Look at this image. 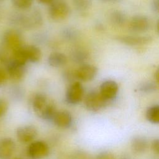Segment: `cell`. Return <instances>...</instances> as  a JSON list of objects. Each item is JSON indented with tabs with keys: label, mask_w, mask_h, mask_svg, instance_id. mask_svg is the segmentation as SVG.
Segmentation results:
<instances>
[{
	"label": "cell",
	"mask_w": 159,
	"mask_h": 159,
	"mask_svg": "<svg viewBox=\"0 0 159 159\" xmlns=\"http://www.w3.org/2000/svg\"><path fill=\"white\" fill-rule=\"evenodd\" d=\"M32 107L37 116L46 120H52L57 111L54 102L43 94H37L34 96Z\"/></svg>",
	"instance_id": "obj_1"
},
{
	"label": "cell",
	"mask_w": 159,
	"mask_h": 159,
	"mask_svg": "<svg viewBox=\"0 0 159 159\" xmlns=\"http://www.w3.org/2000/svg\"><path fill=\"white\" fill-rule=\"evenodd\" d=\"M2 43L6 50L11 51V52L24 45L21 34L14 29H7L3 33Z\"/></svg>",
	"instance_id": "obj_2"
},
{
	"label": "cell",
	"mask_w": 159,
	"mask_h": 159,
	"mask_svg": "<svg viewBox=\"0 0 159 159\" xmlns=\"http://www.w3.org/2000/svg\"><path fill=\"white\" fill-rule=\"evenodd\" d=\"M48 12L50 17L57 21L66 18L70 13L68 5L62 0H53L50 4Z\"/></svg>",
	"instance_id": "obj_3"
},
{
	"label": "cell",
	"mask_w": 159,
	"mask_h": 159,
	"mask_svg": "<svg viewBox=\"0 0 159 159\" xmlns=\"http://www.w3.org/2000/svg\"><path fill=\"white\" fill-rule=\"evenodd\" d=\"M108 101L106 100L99 92L92 91L84 98L85 107L90 111H98L104 107Z\"/></svg>",
	"instance_id": "obj_4"
},
{
	"label": "cell",
	"mask_w": 159,
	"mask_h": 159,
	"mask_svg": "<svg viewBox=\"0 0 159 159\" xmlns=\"http://www.w3.org/2000/svg\"><path fill=\"white\" fill-rule=\"evenodd\" d=\"M49 153L48 145L42 141L31 143L27 149L29 157L32 159H42L46 157Z\"/></svg>",
	"instance_id": "obj_5"
},
{
	"label": "cell",
	"mask_w": 159,
	"mask_h": 159,
	"mask_svg": "<svg viewBox=\"0 0 159 159\" xmlns=\"http://www.w3.org/2000/svg\"><path fill=\"white\" fill-rule=\"evenodd\" d=\"M83 95L84 89L82 84L79 81H76L68 87L66 94V99L68 103L75 104L82 100Z\"/></svg>",
	"instance_id": "obj_6"
},
{
	"label": "cell",
	"mask_w": 159,
	"mask_h": 159,
	"mask_svg": "<svg viewBox=\"0 0 159 159\" xmlns=\"http://www.w3.org/2000/svg\"><path fill=\"white\" fill-rule=\"evenodd\" d=\"M8 78L15 82L20 81L25 74V65H19L11 60L6 64V69Z\"/></svg>",
	"instance_id": "obj_7"
},
{
	"label": "cell",
	"mask_w": 159,
	"mask_h": 159,
	"mask_svg": "<svg viewBox=\"0 0 159 159\" xmlns=\"http://www.w3.org/2000/svg\"><path fill=\"white\" fill-rule=\"evenodd\" d=\"M18 140L24 143L31 142L37 135L36 127L32 125H24L19 127L16 131Z\"/></svg>",
	"instance_id": "obj_8"
},
{
	"label": "cell",
	"mask_w": 159,
	"mask_h": 159,
	"mask_svg": "<svg viewBox=\"0 0 159 159\" xmlns=\"http://www.w3.org/2000/svg\"><path fill=\"white\" fill-rule=\"evenodd\" d=\"M119 89L117 83L113 80L104 81L100 86L99 93L107 101L112 99L116 96Z\"/></svg>",
	"instance_id": "obj_9"
},
{
	"label": "cell",
	"mask_w": 159,
	"mask_h": 159,
	"mask_svg": "<svg viewBox=\"0 0 159 159\" xmlns=\"http://www.w3.org/2000/svg\"><path fill=\"white\" fill-rule=\"evenodd\" d=\"M98 73V68L96 66L86 64L81 66L75 72V76L81 81H89L93 80Z\"/></svg>",
	"instance_id": "obj_10"
},
{
	"label": "cell",
	"mask_w": 159,
	"mask_h": 159,
	"mask_svg": "<svg viewBox=\"0 0 159 159\" xmlns=\"http://www.w3.org/2000/svg\"><path fill=\"white\" fill-rule=\"evenodd\" d=\"M150 21L143 16H135L129 22V28L134 32H143L149 28Z\"/></svg>",
	"instance_id": "obj_11"
},
{
	"label": "cell",
	"mask_w": 159,
	"mask_h": 159,
	"mask_svg": "<svg viewBox=\"0 0 159 159\" xmlns=\"http://www.w3.org/2000/svg\"><path fill=\"white\" fill-rule=\"evenodd\" d=\"M52 120L57 126L67 128L71 124L72 117L70 113L66 111H57Z\"/></svg>",
	"instance_id": "obj_12"
},
{
	"label": "cell",
	"mask_w": 159,
	"mask_h": 159,
	"mask_svg": "<svg viewBox=\"0 0 159 159\" xmlns=\"http://www.w3.org/2000/svg\"><path fill=\"white\" fill-rule=\"evenodd\" d=\"M15 143L9 138L0 139V158L8 159L13 154L15 150Z\"/></svg>",
	"instance_id": "obj_13"
},
{
	"label": "cell",
	"mask_w": 159,
	"mask_h": 159,
	"mask_svg": "<svg viewBox=\"0 0 159 159\" xmlns=\"http://www.w3.org/2000/svg\"><path fill=\"white\" fill-rule=\"evenodd\" d=\"M119 41L130 46H140L149 43L152 39L150 37L139 36H120L118 37Z\"/></svg>",
	"instance_id": "obj_14"
},
{
	"label": "cell",
	"mask_w": 159,
	"mask_h": 159,
	"mask_svg": "<svg viewBox=\"0 0 159 159\" xmlns=\"http://www.w3.org/2000/svg\"><path fill=\"white\" fill-rule=\"evenodd\" d=\"M20 24L26 28L38 26L42 22L40 14L39 12L33 11L30 14L25 15L20 18Z\"/></svg>",
	"instance_id": "obj_15"
},
{
	"label": "cell",
	"mask_w": 159,
	"mask_h": 159,
	"mask_svg": "<svg viewBox=\"0 0 159 159\" xmlns=\"http://www.w3.org/2000/svg\"><path fill=\"white\" fill-rule=\"evenodd\" d=\"M24 49L28 61L32 63H37L40 60L42 52L39 47L34 45H24Z\"/></svg>",
	"instance_id": "obj_16"
},
{
	"label": "cell",
	"mask_w": 159,
	"mask_h": 159,
	"mask_svg": "<svg viewBox=\"0 0 159 159\" xmlns=\"http://www.w3.org/2000/svg\"><path fill=\"white\" fill-rule=\"evenodd\" d=\"M148 147V142L143 137L137 136L134 137L131 142L132 150L137 154L145 152Z\"/></svg>",
	"instance_id": "obj_17"
},
{
	"label": "cell",
	"mask_w": 159,
	"mask_h": 159,
	"mask_svg": "<svg viewBox=\"0 0 159 159\" xmlns=\"http://www.w3.org/2000/svg\"><path fill=\"white\" fill-rule=\"evenodd\" d=\"M67 62L66 56L60 52H54L51 53L48 58V64L53 67H61Z\"/></svg>",
	"instance_id": "obj_18"
},
{
	"label": "cell",
	"mask_w": 159,
	"mask_h": 159,
	"mask_svg": "<svg viewBox=\"0 0 159 159\" xmlns=\"http://www.w3.org/2000/svg\"><path fill=\"white\" fill-rule=\"evenodd\" d=\"M9 60L19 65H25L28 60L24 49V45L22 47L16 49L11 52V55L10 56Z\"/></svg>",
	"instance_id": "obj_19"
},
{
	"label": "cell",
	"mask_w": 159,
	"mask_h": 159,
	"mask_svg": "<svg viewBox=\"0 0 159 159\" xmlns=\"http://www.w3.org/2000/svg\"><path fill=\"white\" fill-rule=\"evenodd\" d=\"M147 119L152 124L159 123V106L155 105L150 107L146 112Z\"/></svg>",
	"instance_id": "obj_20"
},
{
	"label": "cell",
	"mask_w": 159,
	"mask_h": 159,
	"mask_svg": "<svg viewBox=\"0 0 159 159\" xmlns=\"http://www.w3.org/2000/svg\"><path fill=\"white\" fill-rule=\"evenodd\" d=\"M11 2L16 8L26 10L32 6L33 0H11Z\"/></svg>",
	"instance_id": "obj_21"
},
{
	"label": "cell",
	"mask_w": 159,
	"mask_h": 159,
	"mask_svg": "<svg viewBox=\"0 0 159 159\" xmlns=\"http://www.w3.org/2000/svg\"><path fill=\"white\" fill-rule=\"evenodd\" d=\"M73 4L80 11L88 9L92 4L91 0H73Z\"/></svg>",
	"instance_id": "obj_22"
},
{
	"label": "cell",
	"mask_w": 159,
	"mask_h": 159,
	"mask_svg": "<svg viewBox=\"0 0 159 159\" xmlns=\"http://www.w3.org/2000/svg\"><path fill=\"white\" fill-rule=\"evenodd\" d=\"M112 22L117 25L123 24L125 20V16L119 11H114L112 12L111 16Z\"/></svg>",
	"instance_id": "obj_23"
},
{
	"label": "cell",
	"mask_w": 159,
	"mask_h": 159,
	"mask_svg": "<svg viewBox=\"0 0 159 159\" xmlns=\"http://www.w3.org/2000/svg\"><path fill=\"white\" fill-rule=\"evenodd\" d=\"M139 89L144 93H150L156 89V85L152 82H145L141 84Z\"/></svg>",
	"instance_id": "obj_24"
},
{
	"label": "cell",
	"mask_w": 159,
	"mask_h": 159,
	"mask_svg": "<svg viewBox=\"0 0 159 159\" xmlns=\"http://www.w3.org/2000/svg\"><path fill=\"white\" fill-rule=\"evenodd\" d=\"M6 50H7L5 48L0 49V67L4 65H6L7 62L9 61L10 57L8 55Z\"/></svg>",
	"instance_id": "obj_25"
},
{
	"label": "cell",
	"mask_w": 159,
	"mask_h": 159,
	"mask_svg": "<svg viewBox=\"0 0 159 159\" xmlns=\"http://www.w3.org/2000/svg\"><path fill=\"white\" fill-rule=\"evenodd\" d=\"M7 79L8 76L6 70L0 67V87L6 83Z\"/></svg>",
	"instance_id": "obj_26"
},
{
	"label": "cell",
	"mask_w": 159,
	"mask_h": 159,
	"mask_svg": "<svg viewBox=\"0 0 159 159\" xmlns=\"http://www.w3.org/2000/svg\"><path fill=\"white\" fill-rule=\"evenodd\" d=\"M8 109L7 102L2 98H0V117L3 116Z\"/></svg>",
	"instance_id": "obj_27"
},
{
	"label": "cell",
	"mask_w": 159,
	"mask_h": 159,
	"mask_svg": "<svg viewBox=\"0 0 159 159\" xmlns=\"http://www.w3.org/2000/svg\"><path fill=\"white\" fill-rule=\"evenodd\" d=\"M96 159H116L114 155L111 153L107 152H104L99 153L98 156Z\"/></svg>",
	"instance_id": "obj_28"
},
{
	"label": "cell",
	"mask_w": 159,
	"mask_h": 159,
	"mask_svg": "<svg viewBox=\"0 0 159 159\" xmlns=\"http://www.w3.org/2000/svg\"><path fill=\"white\" fill-rule=\"evenodd\" d=\"M152 149L156 153H159V140L158 139H155L154 140H153V142H152Z\"/></svg>",
	"instance_id": "obj_29"
},
{
	"label": "cell",
	"mask_w": 159,
	"mask_h": 159,
	"mask_svg": "<svg viewBox=\"0 0 159 159\" xmlns=\"http://www.w3.org/2000/svg\"><path fill=\"white\" fill-rule=\"evenodd\" d=\"M39 2H40L42 4H50L53 0H38Z\"/></svg>",
	"instance_id": "obj_30"
},
{
	"label": "cell",
	"mask_w": 159,
	"mask_h": 159,
	"mask_svg": "<svg viewBox=\"0 0 159 159\" xmlns=\"http://www.w3.org/2000/svg\"><path fill=\"white\" fill-rule=\"evenodd\" d=\"M153 7L155 9H156L157 11H158V0H154Z\"/></svg>",
	"instance_id": "obj_31"
},
{
	"label": "cell",
	"mask_w": 159,
	"mask_h": 159,
	"mask_svg": "<svg viewBox=\"0 0 159 159\" xmlns=\"http://www.w3.org/2000/svg\"><path fill=\"white\" fill-rule=\"evenodd\" d=\"M155 79H156L157 82L158 83V81H159V72H158V70H157L156 71V73H155Z\"/></svg>",
	"instance_id": "obj_32"
},
{
	"label": "cell",
	"mask_w": 159,
	"mask_h": 159,
	"mask_svg": "<svg viewBox=\"0 0 159 159\" xmlns=\"http://www.w3.org/2000/svg\"><path fill=\"white\" fill-rule=\"evenodd\" d=\"M102 1H104V2H114L118 1L119 0H102Z\"/></svg>",
	"instance_id": "obj_33"
},
{
	"label": "cell",
	"mask_w": 159,
	"mask_h": 159,
	"mask_svg": "<svg viewBox=\"0 0 159 159\" xmlns=\"http://www.w3.org/2000/svg\"><path fill=\"white\" fill-rule=\"evenodd\" d=\"M4 1V0H0V1Z\"/></svg>",
	"instance_id": "obj_34"
},
{
	"label": "cell",
	"mask_w": 159,
	"mask_h": 159,
	"mask_svg": "<svg viewBox=\"0 0 159 159\" xmlns=\"http://www.w3.org/2000/svg\"><path fill=\"white\" fill-rule=\"evenodd\" d=\"M0 19H1V16H0Z\"/></svg>",
	"instance_id": "obj_35"
}]
</instances>
